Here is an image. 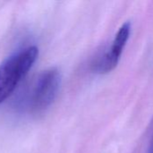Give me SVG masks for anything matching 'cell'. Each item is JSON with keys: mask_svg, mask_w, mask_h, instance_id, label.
Masks as SVG:
<instances>
[{"mask_svg": "<svg viewBox=\"0 0 153 153\" xmlns=\"http://www.w3.org/2000/svg\"><path fill=\"white\" fill-rule=\"evenodd\" d=\"M131 29L132 25L130 22H125L121 25L116 34L115 35L110 48L92 65V70L94 73L106 74L116 67L122 53L130 38Z\"/></svg>", "mask_w": 153, "mask_h": 153, "instance_id": "obj_3", "label": "cell"}, {"mask_svg": "<svg viewBox=\"0 0 153 153\" xmlns=\"http://www.w3.org/2000/svg\"><path fill=\"white\" fill-rule=\"evenodd\" d=\"M61 84V74L58 68L50 67L42 71L21 101L23 109L32 114L44 112L55 100Z\"/></svg>", "mask_w": 153, "mask_h": 153, "instance_id": "obj_2", "label": "cell"}, {"mask_svg": "<svg viewBox=\"0 0 153 153\" xmlns=\"http://www.w3.org/2000/svg\"><path fill=\"white\" fill-rule=\"evenodd\" d=\"M150 153H153V142L151 143V150H150Z\"/></svg>", "mask_w": 153, "mask_h": 153, "instance_id": "obj_4", "label": "cell"}, {"mask_svg": "<svg viewBox=\"0 0 153 153\" xmlns=\"http://www.w3.org/2000/svg\"><path fill=\"white\" fill-rule=\"evenodd\" d=\"M39 56L36 46H29L8 56L0 64V104L15 91Z\"/></svg>", "mask_w": 153, "mask_h": 153, "instance_id": "obj_1", "label": "cell"}]
</instances>
